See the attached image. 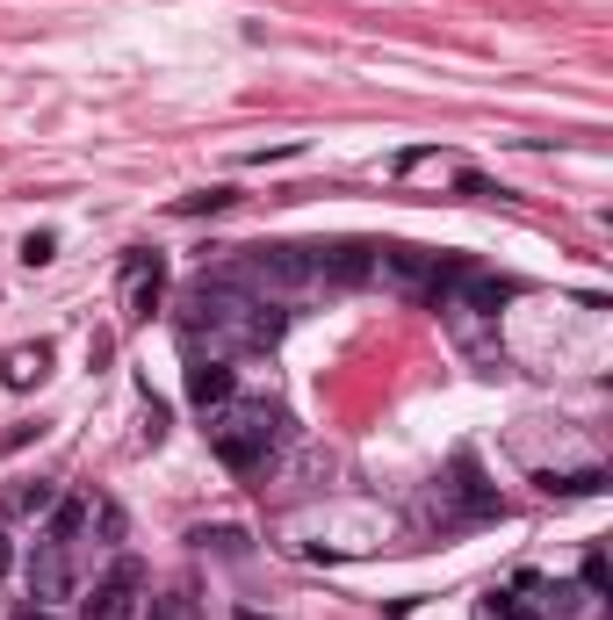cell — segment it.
<instances>
[{
	"mask_svg": "<svg viewBox=\"0 0 613 620\" xmlns=\"http://www.w3.org/2000/svg\"><path fill=\"white\" fill-rule=\"evenodd\" d=\"M289 332V303H261V296L231 289L224 275H195L188 296H181V346L188 354H210V361H231V354H261Z\"/></svg>",
	"mask_w": 613,
	"mask_h": 620,
	"instance_id": "obj_1",
	"label": "cell"
},
{
	"mask_svg": "<svg viewBox=\"0 0 613 620\" xmlns=\"http://www.w3.org/2000/svg\"><path fill=\"white\" fill-rule=\"evenodd\" d=\"M210 418V448H217V462L224 469H239V477H253V469H267L275 462V448H281V433H289V418H281V404H267V397H224L217 412H203Z\"/></svg>",
	"mask_w": 613,
	"mask_h": 620,
	"instance_id": "obj_2",
	"label": "cell"
},
{
	"mask_svg": "<svg viewBox=\"0 0 613 620\" xmlns=\"http://www.w3.org/2000/svg\"><path fill=\"white\" fill-rule=\"evenodd\" d=\"M426 513L440 519V527H484V519H506V498L490 491L484 477H476L470 455H455V469L426 491Z\"/></svg>",
	"mask_w": 613,
	"mask_h": 620,
	"instance_id": "obj_3",
	"label": "cell"
},
{
	"mask_svg": "<svg viewBox=\"0 0 613 620\" xmlns=\"http://www.w3.org/2000/svg\"><path fill=\"white\" fill-rule=\"evenodd\" d=\"M144 592H152L144 563H138V555H116L108 577L80 599V620H144Z\"/></svg>",
	"mask_w": 613,
	"mask_h": 620,
	"instance_id": "obj_4",
	"label": "cell"
},
{
	"mask_svg": "<svg viewBox=\"0 0 613 620\" xmlns=\"http://www.w3.org/2000/svg\"><path fill=\"white\" fill-rule=\"evenodd\" d=\"M159 296H166V253H159V245H130V253H123V318L144 325L159 310Z\"/></svg>",
	"mask_w": 613,
	"mask_h": 620,
	"instance_id": "obj_5",
	"label": "cell"
},
{
	"mask_svg": "<svg viewBox=\"0 0 613 620\" xmlns=\"http://www.w3.org/2000/svg\"><path fill=\"white\" fill-rule=\"evenodd\" d=\"M375 282L397 296H419V303H433V282H440V260L426 253V245H375Z\"/></svg>",
	"mask_w": 613,
	"mask_h": 620,
	"instance_id": "obj_6",
	"label": "cell"
},
{
	"mask_svg": "<svg viewBox=\"0 0 613 620\" xmlns=\"http://www.w3.org/2000/svg\"><path fill=\"white\" fill-rule=\"evenodd\" d=\"M72 592H80V570H72V549H66V541H51V535H44V541L30 549V599H36V606H51V613H58V606H72Z\"/></svg>",
	"mask_w": 613,
	"mask_h": 620,
	"instance_id": "obj_7",
	"label": "cell"
},
{
	"mask_svg": "<svg viewBox=\"0 0 613 620\" xmlns=\"http://www.w3.org/2000/svg\"><path fill=\"white\" fill-rule=\"evenodd\" d=\"M224 397H239V376L224 361H210V354H188V404L195 412H217Z\"/></svg>",
	"mask_w": 613,
	"mask_h": 620,
	"instance_id": "obj_8",
	"label": "cell"
},
{
	"mask_svg": "<svg viewBox=\"0 0 613 620\" xmlns=\"http://www.w3.org/2000/svg\"><path fill=\"white\" fill-rule=\"evenodd\" d=\"M44 376H51V346L44 340H22L0 354V390H36Z\"/></svg>",
	"mask_w": 613,
	"mask_h": 620,
	"instance_id": "obj_9",
	"label": "cell"
},
{
	"mask_svg": "<svg viewBox=\"0 0 613 620\" xmlns=\"http://www.w3.org/2000/svg\"><path fill=\"white\" fill-rule=\"evenodd\" d=\"M606 613V599H592L585 585H548V599H542V620H599Z\"/></svg>",
	"mask_w": 613,
	"mask_h": 620,
	"instance_id": "obj_10",
	"label": "cell"
},
{
	"mask_svg": "<svg viewBox=\"0 0 613 620\" xmlns=\"http://www.w3.org/2000/svg\"><path fill=\"white\" fill-rule=\"evenodd\" d=\"M44 519H51V527H44V535H51V541H66V549H80V535H88V527H94V505H88V498H58V505H51V513H44Z\"/></svg>",
	"mask_w": 613,
	"mask_h": 620,
	"instance_id": "obj_11",
	"label": "cell"
},
{
	"mask_svg": "<svg viewBox=\"0 0 613 620\" xmlns=\"http://www.w3.org/2000/svg\"><path fill=\"white\" fill-rule=\"evenodd\" d=\"M0 505H8V513H15V519H44V513H51V505H58V483L30 477V483H15V491H8V498H0Z\"/></svg>",
	"mask_w": 613,
	"mask_h": 620,
	"instance_id": "obj_12",
	"label": "cell"
},
{
	"mask_svg": "<svg viewBox=\"0 0 613 620\" xmlns=\"http://www.w3.org/2000/svg\"><path fill=\"white\" fill-rule=\"evenodd\" d=\"M542 491H556V498H599V491H606V469H578V477H542Z\"/></svg>",
	"mask_w": 613,
	"mask_h": 620,
	"instance_id": "obj_13",
	"label": "cell"
},
{
	"mask_svg": "<svg viewBox=\"0 0 613 620\" xmlns=\"http://www.w3.org/2000/svg\"><path fill=\"white\" fill-rule=\"evenodd\" d=\"M231 203H239L231 188H203V195H181L174 217H217V209H231Z\"/></svg>",
	"mask_w": 613,
	"mask_h": 620,
	"instance_id": "obj_14",
	"label": "cell"
},
{
	"mask_svg": "<svg viewBox=\"0 0 613 620\" xmlns=\"http://www.w3.org/2000/svg\"><path fill=\"white\" fill-rule=\"evenodd\" d=\"M484 620H542V613H534L527 599H512V592H490V599H484Z\"/></svg>",
	"mask_w": 613,
	"mask_h": 620,
	"instance_id": "obj_15",
	"label": "cell"
},
{
	"mask_svg": "<svg viewBox=\"0 0 613 620\" xmlns=\"http://www.w3.org/2000/svg\"><path fill=\"white\" fill-rule=\"evenodd\" d=\"M58 260V231H30L22 239V267H51Z\"/></svg>",
	"mask_w": 613,
	"mask_h": 620,
	"instance_id": "obj_16",
	"label": "cell"
},
{
	"mask_svg": "<svg viewBox=\"0 0 613 620\" xmlns=\"http://www.w3.org/2000/svg\"><path fill=\"white\" fill-rule=\"evenodd\" d=\"M36 433H44V426H36V418H22V426H8V433H0V455H15V448H30Z\"/></svg>",
	"mask_w": 613,
	"mask_h": 620,
	"instance_id": "obj_17",
	"label": "cell"
},
{
	"mask_svg": "<svg viewBox=\"0 0 613 620\" xmlns=\"http://www.w3.org/2000/svg\"><path fill=\"white\" fill-rule=\"evenodd\" d=\"M94 519H102V535H108V541H123V513H116V505H94Z\"/></svg>",
	"mask_w": 613,
	"mask_h": 620,
	"instance_id": "obj_18",
	"label": "cell"
},
{
	"mask_svg": "<svg viewBox=\"0 0 613 620\" xmlns=\"http://www.w3.org/2000/svg\"><path fill=\"white\" fill-rule=\"evenodd\" d=\"M15 620H58L51 606H15Z\"/></svg>",
	"mask_w": 613,
	"mask_h": 620,
	"instance_id": "obj_19",
	"label": "cell"
},
{
	"mask_svg": "<svg viewBox=\"0 0 613 620\" xmlns=\"http://www.w3.org/2000/svg\"><path fill=\"white\" fill-rule=\"evenodd\" d=\"M8 570H15V541L0 535V577H8Z\"/></svg>",
	"mask_w": 613,
	"mask_h": 620,
	"instance_id": "obj_20",
	"label": "cell"
},
{
	"mask_svg": "<svg viewBox=\"0 0 613 620\" xmlns=\"http://www.w3.org/2000/svg\"><path fill=\"white\" fill-rule=\"evenodd\" d=\"M239 620H261V613H239Z\"/></svg>",
	"mask_w": 613,
	"mask_h": 620,
	"instance_id": "obj_21",
	"label": "cell"
}]
</instances>
